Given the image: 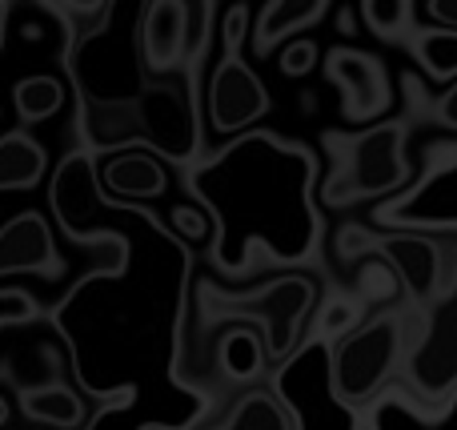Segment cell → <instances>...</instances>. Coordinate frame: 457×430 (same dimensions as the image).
I'll return each mask as SVG.
<instances>
[{"label":"cell","instance_id":"1","mask_svg":"<svg viewBox=\"0 0 457 430\" xmlns=\"http://www.w3.org/2000/svg\"><path fill=\"white\" fill-rule=\"evenodd\" d=\"M193 201L213 217L217 270L245 274L265 249L277 266H305L321 241L313 206L317 157L289 137L249 129L185 173Z\"/></svg>","mask_w":457,"mask_h":430},{"label":"cell","instance_id":"2","mask_svg":"<svg viewBox=\"0 0 457 430\" xmlns=\"http://www.w3.org/2000/svg\"><path fill=\"white\" fill-rule=\"evenodd\" d=\"M333 157V173L321 181V201L325 206H353L365 198H381V193L397 190L410 177L405 165V125L389 121V125L365 129L357 137L325 133Z\"/></svg>","mask_w":457,"mask_h":430},{"label":"cell","instance_id":"3","mask_svg":"<svg viewBox=\"0 0 457 430\" xmlns=\"http://www.w3.org/2000/svg\"><path fill=\"white\" fill-rule=\"evenodd\" d=\"M405 354L402 322L381 314V318L365 322V326L349 330L345 338L329 346V391L333 402L345 410L370 407L378 402L381 386L394 378Z\"/></svg>","mask_w":457,"mask_h":430},{"label":"cell","instance_id":"4","mask_svg":"<svg viewBox=\"0 0 457 430\" xmlns=\"http://www.w3.org/2000/svg\"><path fill=\"white\" fill-rule=\"evenodd\" d=\"M245 8H228L225 21V61L209 77V121L217 133H241L269 113V93L261 77L241 61Z\"/></svg>","mask_w":457,"mask_h":430},{"label":"cell","instance_id":"5","mask_svg":"<svg viewBox=\"0 0 457 430\" xmlns=\"http://www.w3.org/2000/svg\"><path fill=\"white\" fill-rule=\"evenodd\" d=\"M317 298V286L301 274H289V278L273 282L269 290L261 294H245V298H228V294H217V314L221 318H233V314H257L261 318V334H265V350H269V362L281 367V358L293 350L301 334V322H305L309 306Z\"/></svg>","mask_w":457,"mask_h":430},{"label":"cell","instance_id":"6","mask_svg":"<svg viewBox=\"0 0 457 430\" xmlns=\"http://www.w3.org/2000/svg\"><path fill=\"white\" fill-rule=\"evenodd\" d=\"M405 375L426 402H450L457 394V270L450 290L429 310L418 346L405 358Z\"/></svg>","mask_w":457,"mask_h":430},{"label":"cell","instance_id":"7","mask_svg":"<svg viewBox=\"0 0 457 430\" xmlns=\"http://www.w3.org/2000/svg\"><path fill=\"white\" fill-rule=\"evenodd\" d=\"M357 249H373V254L386 257L413 302H437L442 254L429 238H418V233H373V238H365L357 230L341 233V254H357Z\"/></svg>","mask_w":457,"mask_h":430},{"label":"cell","instance_id":"8","mask_svg":"<svg viewBox=\"0 0 457 430\" xmlns=\"http://www.w3.org/2000/svg\"><path fill=\"white\" fill-rule=\"evenodd\" d=\"M325 77L341 93V113L349 121H373L389 109V77L378 56L361 48H333L325 56Z\"/></svg>","mask_w":457,"mask_h":430},{"label":"cell","instance_id":"9","mask_svg":"<svg viewBox=\"0 0 457 430\" xmlns=\"http://www.w3.org/2000/svg\"><path fill=\"white\" fill-rule=\"evenodd\" d=\"M8 274H37V278H61L64 262L56 254L53 225L40 214H16L0 225V278Z\"/></svg>","mask_w":457,"mask_h":430},{"label":"cell","instance_id":"10","mask_svg":"<svg viewBox=\"0 0 457 430\" xmlns=\"http://www.w3.org/2000/svg\"><path fill=\"white\" fill-rule=\"evenodd\" d=\"M141 56L153 72H169L185 53H189V4L177 0H157L145 4L141 16Z\"/></svg>","mask_w":457,"mask_h":430},{"label":"cell","instance_id":"11","mask_svg":"<svg viewBox=\"0 0 457 430\" xmlns=\"http://www.w3.org/2000/svg\"><path fill=\"white\" fill-rule=\"evenodd\" d=\"M104 185H109L117 198H133V201H149V198H161L169 185L165 177V165H161L153 153H120L104 165Z\"/></svg>","mask_w":457,"mask_h":430},{"label":"cell","instance_id":"12","mask_svg":"<svg viewBox=\"0 0 457 430\" xmlns=\"http://www.w3.org/2000/svg\"><path fill=\"white\" fill-rule=\"evenodd\" d=\"M325 13H329L325 0H269L257 16L253 45H257V53H273L277 40L293 37V32L305 29V24H317Z\"/></svg>","mask_w":457,"mask_h":430},{"label":"cell","instance_id":"13","mask_svg":"<svg viewBox=\"0 0 457 430\" xmlns=\"http://www.w3.org/2000/svg\"><path fill=\"white\" fill-rule=\"evenodd\" d=\"M48 157L40 149L37 137L29 133H4L0 137V193H12V190H32L45 173Z\"/></svg>","mask_w":457,"mask_h":430},{"label":"cell","instance_id":"14","mask_svg":"<svg viewBox=\"0 0 457 430\" xmlns=\"http://www.w3.org/2000/svg\"><path fill=\"white\" fill-rule=\"evenodd\" d=\"M21 410L32 418V423H45L56 430H72L85 423V407L72 391L64 386H40V391H24L21 394Z\"/></svg>","mask_w":457,"mask_h":430},{"label":"cell","instance_id":"15","mask_svg":"<svg viewBox=\"0 0 457 430\" xmlns=\"http://www.w3.org/2000/svg\"><path fill=\"white\" fill-rule=\"evenodd\" d=\"M221 430H297V423H293L289 407H285L281 399L257 391L237 402L233 415L221 423Z\"/></svg>","mask_w":457,"mask_h":430},{"label":"cell","instance_id":"16","mask_svg":"<svg viewBox=\"0 0 457 430\" xmlns=\"http://www.w3.org/2000/svg\"><path fill=\"white\" fill-rule=\"evenodd\" d=\"M12 105L21 121H48L53 113H61L64 105V85L48 72H37V77L16 80L12 89Z\"/></svg>","mask_w":457,"mask_h":430},{"label":"cell","instance_id":"17","mask_svg":"<svg viewBox=\"0 0 457 430\" xmlns=\"http://www.w3.org/2000/svg\"><path fill=\"white\" fill-rule=\"evenodd\" d=\"M413 56L418 64L437 80L457 77V32L453 29H429L413 37Z\"/></svg>","mask_w":457,"mask_h":430},{"label":"cell","instance_id":"18","mask_svg":"<svg viewBox=\"0 0 457 430\" xmlns=\"http://www.w3.org/2000/svg\"><path fill=\"white\" fill-rule=\"evenodd\" d=\"M361 16L370 24V32H378L381 40H397L413 24V4L410 0H365Z\"/></svg>","mask_w":457,"mask_h":430},{"label":"cell","instance_id":"19","mask_svg":"<svg viewBox=\"0 0 457 430\" xmlns=\"http://www.w3.org/2000/svg\"><path fill=\"white\" fill-rule=\"evenodd\" d=\"M137 407H141V399H137V391H125L117 394V399L101 402V410H96L93 418L85 423V430H149V423H141L137 415Z\"/></svg>","mask_w":457,"mask_h":430},{"label":"cell","instance_id":"20","mask_svg":"<svg viewBox=\"0 0 457 430\" xmlns=\"http://www.w3.org/2000/svg\"><path fill=\"white\" fill-rule=\"evenodd\" d=\"M257 354H261V342L249 330H237L221 346V362L228 367V375H237V378H249L253 370H257Z\"/></svg>","mask_w":457,"mask_h":430},{"label":"cell","instance_id":"21","mask_svg":"<svg viewBox=\"0 0 457 430\" xmlns=\"http://www.w3.org/2000/svg\"><path fill=\"white\" fill-rule=\"evenodd\" d=\"M169 225H173L177 238H193V241L213 233V217H209V209H201V206H173Z\"/></svg>","mask_w":457,"mask_h":430},{"label":"cell","instance_id":"22","mask_svg":"<svg viewBox=\"0 0 457 430\" xmlns=\"http://www.w3.org/2000/svg\"><path fill=\"white\" fill-rule=\"evenodd\" d=\"M37 298L24 294V290H0V330L4 326H24V322H37Z\"/></svg>","mask_w":457,"mask_h":430},{"label":"cell","instance_id":"23","mask_svg":"<svg viewBox=\"0 0 457 430\" xmlns=\"http://www.w3.org/2000/svg\"><path fill=\"white\" fill-rule=\"evenodd\" d=\"M281 72L285 77H305V72H313V64H317V45L309 37H293L289 45L281 48Z\"/></svg>","mask_w":457,"mask_h":430},{"label":"cell","instance_id":"24","mask_svg":"<svg viewBox=\"0 0 457 430\" xmlns=\"http://www.w3.org/2000/svg\"><path fill=\"white\" fill-rule=\"evenodd\" d=\"M349 322H353V310H349L345 302H337L329 310V318L321 322V330H317V334H325V338H329V334H349Z\"/></svg>","mask_w":457,"mask_h":430},{"label":"cell","instance_id":"25","mask_svg":"<svg viewBox=\"0 0 457 430\" xmlns=\"http://www.w3.org/2000/svg\"><path fill=\"white\" fill-rule=\"evenodd\" d=\"M426 13L434 16L437 24H445V29H453V32H457V0H429Z\"/></svg>","mask_w":457,"mask_h":430},{"label":"cell","instance_id":"26","mask_svg":"<svg viewBox=\"0 0 457 430\" xmlns=\"http://www.w3.org/2000/svg\"><path fill=\"white\" fill-rule=\"evenodd\" d=\"M437 121H442V125H450V129H457V85L442 97V101H437Z\"/></svg>","mask_w":457,"mask_h":430},{"label":"cell","instance_id":"27","mask_svg":"<svg viewBox=\"0 0 457 430\" xmlns=\"http://www.w3.org/2000/svg\"><path fill=\"white\" fill-rule=\"evenodd\" d=\"M4 29H8V4L0 0V48H4Z\"/></svg>","mask_w":457,"mask_h":430},{"label":"cell","instance_id":"28","mask_svg":"<svg viewBox=\"0 0 457 430\" xmlns=\"http://www.w3.org/2000/svg\"><path fill=\"white\" fill-rule=\"evenodd\" d=\"M4 423H8V402L0 399V426H4Z\"/></svg>","mask_w":457,"mask_h":430}]
</instances>
